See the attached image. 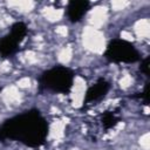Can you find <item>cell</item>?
<instances>
[{
	"label": "cell",
	"mask_w": 150,
	"mask_h": 150,
	"mask_svg": "<svg viewBox=\"0 0 150 150\" xmlns=\"http://www.w3.org/2000/svg\"><path fill=\"white\" fill-rule=\"evenodd\" d=\"M48 132L47 120L38 109H29L0 125V142L16 141L29 148H39L46 143Z\"/></svg>",
	"instance_id": "cell-1"
},
{
	"label": "cell",
	"mask_w": 150,
	"mask_h": 150,
	"mask_svg": "<svg viewBox=\"0 0 150 150\" xmlns=\"http://www.w3.org/2000/svg\"><path fill=\"white\" fill-rule=\"evenodd\" d=\"M75 74L71 69L63 66H55L43 71L39 79L40 87L53 93L68 94L74 84Z\"/></svg>",
	"instance_id": "cell-2"
},
{
	"label": "cell",
	"mask_w": 150,
	"mask_h": 150,
	"mask_svg": "<svg viewBox=\"0 0 150 150\" xmlns=\"http://www.w3.org/2000/svg\"><path fill=\"white\" fill-rule=\"evenodd\" d=\"M104 57L114 63H135L139 61L141 54L134 43L123 39H114L108 43Z\"/></svg>",
	"instance_id": "cell-3"
},
{
	"label": "cell",
	"mask_w": 150,
	"mask_h": 150,
	"mask_svg": "<svg viewBox=\"0 0 150 150\" xmlns=\"http://www.w3.org/2000/svg\"><path fill=\"white\" fill-rule=\"evenodd\" d=\"M121 121V111L118 108H111L96 114L88 123V131L94 138H98L102 134L114 129Z\"/></svg>",
	"instance_id": "cell-4"
},
{
	"label": "cell",
	"mask_w": 150,
	"mask_h": 150,
	"mask_svg": "<svg viewBox=\"0 0 150 150\" xmlns=\"http://www.w3.org/2000/svg\"><path fill=\"white\" fill-rule=\"evenodd\" d=\"M28 28L25 22H14L11 26V30L0 39V54L2 56H11L15 54L19 49V46L25 40Z\"/></svg>",
	"instance_id": "cell-5"
},
{
	"label": "cell",
	"mask_w": 150,
	"mask_h": 150,
	"mask_svg": "<svg viewBox=\"0 0 150 150\" xmlns=\"http://www.w3.org/2000/svg\"><path fill=\"white\" fill-rule=\"evenodd\" d=\"M109 90H110V83L104 79H98L86 91L84 100H83V105H87L89 103L100 101L101 98H103L108 94Z\"/></svg>",
	"instance_id": "cell-6"
},
{
	"label": "cell",
	"mask_w": 150,
	"mask_h": 150,
	"mask_svg": "<svg viewBox=\"0 0 150 150\" xmlns=\"http://www.w3.org/2000/svg\"><path fill=\"white\" fill-rule=\"evenodd\" d=\"M90 2L88 0H71L67 6V16L70 22H79L89 11Z\"/></svg>",
	"instance_id": "cell-7"
},
{
	"label": "cell",
	"mask_w": 150,
	"mask_h": 150,
	"mask_svg": "<svg viewBox=\"0 0 150 150\" xmlns=\"http://www.w3.org/2000/svg\"><path fill=\"white\" fill-rule=\"evenodd\" d=\"M141 71H143L145 76H149V56L143 60L141 64Z\"/></svg>",
	"instance_id": "cell-8"
},
{
	"label": "cell",
	"mask_w": 150,
	"mask_h": 150,
	"mask_svg": "<svg viewBox=\"0 0 150 150\" xmlns=\"http://www.w3.org/2000/svg\"><path fill=\"white\" fill-rule=\"evenodd\" d=\"M142 97H143V100H144V102H145V103H148V102H149V98H148V97H149V83H146V84H145Z\"/></svg>",
	"instance_id": "cell-9"
}]
</instances>
